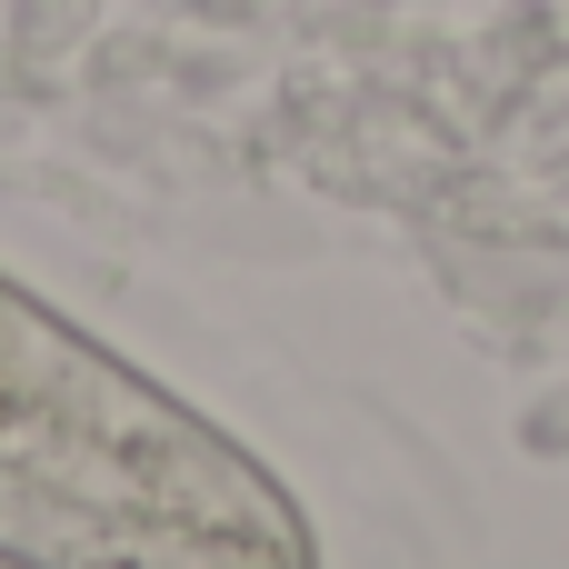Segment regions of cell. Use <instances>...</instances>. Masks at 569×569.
Listing matches in <instances>:
<instances>
[{"instance_id":"cell-1","label":"cell","mask_w":569,"mask_h":569,"mask_svg":"<svg viewBox=\"0 0 569 569\" xmlns=\"http://www.w3.org/2000/svg\"><path fill=\"white\" fill-rule=\"evenodd\" d=\"M0 560L310 569V540L210 420L0 280Z\"/></svg>"}]
</instances>
